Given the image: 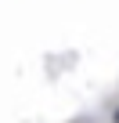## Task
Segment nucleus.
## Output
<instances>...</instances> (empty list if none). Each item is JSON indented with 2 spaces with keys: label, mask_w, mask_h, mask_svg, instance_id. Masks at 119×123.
Returning <instances> with one entry per match:
<instances>
[{
  "label": "nucleus",
  "mask_w": 119,
  "mask_h": 123,
  "mask_svg": "<svg viewBox=\"0 0 119 123\" xmlns=\"http://www.w3.org/2000/svg\"><path fill=\"white\" fill-rule=\"evenodd\" d=\"M115 123H119V109H115Z\"/></svg>",
  "instance_id": "f257e3e1"
}]
</instances>
